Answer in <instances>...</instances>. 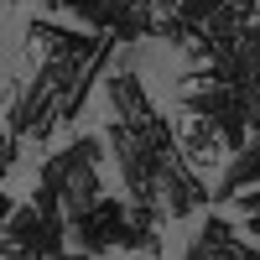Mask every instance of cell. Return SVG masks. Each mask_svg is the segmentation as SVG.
I'll list each match as a JSON object with an SVG mask.
<instances>
[{"instance_id":"cell-1","label":"cell","mask_w":260,"mask_h":260,"mask_svg":"<svg viewBox=\"0 0 260 260\" xmlns=\"http://www.w3.org/2000/svg\"><path fill=\"white\" fill-rule=\"evenodd\" d=\"M130 240V198H104L94 208L73 213V245L83 255H110V250H125Z\"/></svg>"},{"instance_id":"cell-2","label":"cell","mask_w":260,"mask_h":260,"mask_svg":"<svg viewBox=\"0 0 260 260\" xmlns=\"http://www.w3.org/2000/svg\"><path fill=\"white\" fill-rule=\"evenodd\" d=\"M177 125V146H182V156H187V167H198L203 177L208 172H224V161H229V136H224V125L213 120V115H203V110H187L182 104V115L172 120Z\"/></svg>"},{"instance_id":"cell-3","label":"cell","mask_w":260,"mask_h":260,"mask_svg":"<svg viewBox=\"0 0 260 260\" xmlns=\"http://www.w3.org/2000/svg\"><path fill=\"white\" fill-rule=\"evenodd\" d=\"M104 141H110V136H78L73 146L52 151V156L42 161L37 182H47V187H57V192H62V182H68V177H73L78 167H89V161H104Z\"/></svg>"},{"instance_id":"cell-4","label":"cell","mask_w":260,"mask_h":260,"mask_svg":"<svg viewBox=\"0 0 260 260\" xmlns=\"http://www.w3.org/2000/svg\"><path fill=\"white\" fill-rule=\"evenodd\" d=\"M104 99H110V115H120V120L151 115V94H146V83H141V73H136V62H120V73H110Z\"/></svg>"},{"instance_id":"cell-5","label":"cell","mask_w":260,"mask_h":260,"mask_svg":"<svg viewBox=\"0 0 260 260\" xmlns=\"http://www.w3.org/2000/svg\"><path fill=\"white\" fill-rule=\"evenodd\" d=\"M260 182V136L255 141H245L234 156L224 161V172H219V187H213V203H234L245 187H255Z\"/></svg>"},{"instance_id":"cell-6","label":"cell","mask_w":260,"mask_h":260,"mask_svg":"<svg viewBox=\"0 0 260 260\" xmlns=\"http://www.w3.org/2000/svg\"><path fill=\"white\" fill-rule=\"evenodd\" d=\"M255 250H260V240H255V245H245L224 213H208L203 229L187 240V255H255Z\"/></svg>"},{"instance_id":"cell-7","label":"cell","mask_w":260,"mask_h":260,"mask_svg":"<svg viewBox=\"0 0 260 260\" xmlns=\"http://www.w3.org/2000/svg\"><path fill=\"white\" fill-rule=\"evenodd\" d=\"M245 229H250V240H260V213H245Z\"/></svg>"}]
</instances>
